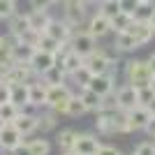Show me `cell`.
Listing matches in <instances>:
<instances>
[{"instance_id":"36","label":"cell","mask_w":155,"mask_h":155,"mask_svg":"<svg viewBox=\"0 0 155 155\" xmlns=\"http://www.w3.org/2000/svg\"><path fill=\"white\" fill-rule=\"evenodd\" d=\"M97 12L104 14V16H116L118 12H120V7H118V0H100L97 2Z\"/></svg>"},{"instance_id":"37","label":"cell","mask_w":155,"mask_h":155,"mask_svg":"<svg viewBox=\"0 0 155 155\" xmlns=\"http://www.w3.org/2000/svg\"><path fill=\"white\" fill-rule=\"evenodd\" d=\"M16 116H19V107H16L14 102H5V104H0V118H2L5 123H12Z\"/></svg>"},{"instance_id":"48","label":"cell","mask_w":155,"mask_h":155,"mask_svg":"<svg viewBox=\"0 0 155 155\" xmlns=\"http://www.w3.org/2000/svg\"><path fill=\"white\" fill-rule=\"evenodd\" d=\"M148 70H150V74L155 77V53H150V58H148Z\"/></svg>"},{"instance_id":"35","label":"cell","mask_w":155,"mask_h":155,"mask_svg":"<svg viewBox=\"0 0 155 155\" xmlns=\"http://www.w3.org/2000/svg\"><path fill=\"white\" fill-rule=\"evenodd\" d=\"M58 46H60V42H56L53 37H49L46 32H39L35 49H42V51H51V53H56V49H58Z\"/></svg>"},{"instance_id":"7","label":"cell","mask_w":155,"mask_h":155,"mask_svg":"<svg viewBox=\"0 0 155 155\" xmlns=\"http://www.w3.org/2000/svg\"><path fill=\"white\" fill-rule=\"evenodd\" d=\"M84 28L91 32L95 39H102V37H107V35L111 32V19L104 16V14H100V12H95V14L88 16V21H86Z\"/></svg>"},{"instance_id":"28","label":"cell","mask_w":155,"mask_h":155,"mask_svg":"<svg viewBox=\"0 0 155 155\" xmlns=\"http://www.w3.org/2000/svg\"><path fill=\"white\" fill-rule=\"evenodd\" d=\"M91 72H88V67H86V65H81V67H79L77 72H72L70 77H67V81H70V84H74V88H86V86H88V81H91ZM74 91V93H77Z\"/></svg>"},{"instance_id":"56","label":"cell","mask_w":155,"mask_h":155,"mask_svg":"<svg viewBox=\"0 0 155 155\" xmlns=\"http://www.w3.org/2000/svg\"><path fill=\"white\" fill-rule=\"evenodd\" d=\"M0 155H12V153H5V150H0Z\"/></svg>"},{"instance_id":"4","label":"cell","mask_w":155,"mask_h":155,"mask_svg":"<svg viewBox=\"0 0 155 155\" xmlns=\"http://www.w3.org/2000/svg\"><path fill=\"white\" fill-rule=\"evenodd\" d=\"M63 19L72 28H84L88 21V5H84L81 0H67L63 5Z\"/></svg>"},{"instance_id":"42","label":"cell","mask_w":155,"mask_h":155,"mask_svg":"<svg viewBox=\"0 0 155 155\" xmlns=\"http://www.w3.org/2000/svg\"><path fill=\"white\" fill-rule=\"evenodd\" d=\"M137 5H139V0H118V7H120V12H125V14H134Z\"/></svg>"},{"instance_id":"13","label":"cell","mask_w":155,"mask_h":155,"mask_svg":"<svg viewBox=\"0 0 155 155\" xmlns=\"http://www.w3.org/2000/svg\"><path fill=\"white\" fill-rule=\"evenodd\" d=\"M84 65L88 67L91 74H104L107 67H109V53L104 51V49H95L91 56L84 58Z\"/></svg>"},{"instance_id":"25","label":"cell","mask_w":155,"mask_h":155,"mask_svg":"<svg viewBox=\"0 0 155 155\" xmlns=\"http://www.w3.org/2000/svg\"><path fill=\"white\" fill-rule=\"evenodd\" d=\"M74 139H77V130L63 127L58 134H56V146H58V150H60V153L72 150V148H74Z\"/></svg>"},{"instance_id":"21","label":"cell","mask_w":155,"mask_h":155,"mask_svg":"<svg viewBox=\"0 0 155 155\" xmlns=\"http://www.w3.org/2000/svg\"><path fill=\"white\" fill-rule=\"evenodd\" d=\"M58 114H53L51 109H39V114H37V132H42V134H49V132H53V130L58 127Z\"/></svg>"},{"instance_id":"54","label":"cell","mask_w":155,"mask_h":155,"mask_svg":"<svg viewBox=\"0 0 155 155\" xmlns=\"http://www.w3.org/2000/svg\"><path fill=\"white\" fill-rule=\"evenodd\" d=\"M60 155H77L74 150H65V153H60Z\"/></svg>"},{"instance_id":"39","label":"cell","mask_w":155,"mask_h":155,"mask_svg":"<svg viewBox=\"0 0 155 155\" xmlns=\"http://www.w3.org/2000/svg\"><path fill=\"white\" fill-rule=\"evenodd\" d=\"M132 155H155V141H153V139H148V141L137 143Z\"/></svg>"},{"instance_id":"49","label":"cell","mask_w":155,"mask_h":155,"mask_svg":"<svg viewBox=\"0 0 155 155\" xmlns=\"http://www.w3.org/2000/svg\"><path fill=\"white\" fill-rule=\"evenodd\" d=\"M146 107H148V111L153 114V118H155V95H153V100H150V102L146 104Z\"/></svg>"},{"instance_id":"12","label":"cell","mask_w":155,"mask_h":155,"mask_svg":"<svg viewBox=\"0 0 155 155\" xmlns=\"http://www.w3.org/2000/svg\"><path fill=\"white\" fill-rule=\"evenodd\" d=\"M127 32L134 37V42H137L139 49L146 46V44H150L153 37H155V30L150 28V23H143V21H132V26L127 28Z\"/></svg>"},{"instance_id":"9","label":"cell","mask_w":155,"mask_h":155,"mask_svg":"<svg viewBox=\"0 0 155 155\" xmlns=\"http://www.w3.org/2000/svg\"><path fill=\"white\" fill-rule=\"evenodd\" d=\"M153 114L148 111V107H134L127 111V123H130V132H143L150 125Z\"/></svg>"},{"instance_id":"55","label":"cell","mask_w":155,"mask_h":155,"mask_svg":"<svg viewBox=\"0 0 155 155\" xmlns=\"http://www.w3.org/2000/svg\"><path fill=\"white\" fill-rule=\"evenodd\" d=\"M150 91L155 93V77H153V81H150Z\"/></svg>"},{"instance_id":"41","label":"cell","mask_w":155,"mask_h":155,"mask_svg":"<svg viewBox=\"0 0 155 155\" xmlns=\"http://www.w3.org/2000/svg\"><path fill=\"white\" fill-rule=\"evenodd\" d=\"M28 5H30V9H46V12H51L53 0H28Z\"/></svg>"},{"instance_id":"32","label":"cell","mask_w":155,"mask_h":155,"mask_svg":"<svg viewBox=\"0 0 155 155\" xmlns=\"http://www.w3.org/2000/svg\"><path fill=\"white\" fill-rule=\"evenodd\" d=\"M9 102H14L16 107H23L28 102V84H12V95H9Z\"/></svg>"},{"instance_id":"2","label":"cell","mask_w":155,"mask_h":155,"mask_svg":"<svg viewBox=\"0 0 155 155\" xmlns=\"http://www.w3.org/2000/svg\"><path fill=\"white\" fill-rule=\"evenodd\" d=\"M72 95H74V88H72L67 81H65V84H58V86H49L44 109H51L53 114L65 116V111H67V102H70Z\"/></svg>"},{"instance_id":"30","label":"cell","mask_w":155,"mask_h":155,"mask_svg":"<svg viewBox=\"0 0 155 155\" xmlns=\"http://www.w3.org/2000/svg\"><path fill=\"white\" fill-rule=\"evenodd\" d=\"M132 14H125V12H118L116 16H111V32H125L130 26H132Z\"/></svg>"},{"instance_id":"8","label":"cell","mask_w":155,"mask_h":155,"mask_svg":"<svg viewBox=\"0 0 155 155\" xmlns=\"http://www.w3.org/2000/svg\"><path fill=\"white\" fill-rule=\"evenodd\" d=\"M114 97H116L118 111H130V109H134V107H139V102H137V88L130 86V84L118 86L116 91H114Z\"/></svg>"},{"instance_id":"18","label":"cell","mask_w":155,"mask_h":155,"mask_svg":"<svg viewBox=\"0 0 155 155\" xmlns=\"http://www.w3.org/2000/svg\"><path fill=\"white\" fill-rule=\"evenodd\" d=\"M116 111H95V130L102 137L116 134V120H114Z\"/></svg>"},{"instance_id":"27","label":"cell","mask_w":155,"mask_h":155,"mask_svg":"<svg viewBox=\"0 0 155 155\" xmlns=\"http://www.w3.org/2000/svg\"><path fill=\"white\" fill-rule=\"evenodd\" d=\"M26 143H28V148H30L32 155H49L51 153V141H49L44 134L35 137V139H28Z\"/></svg>"},{"instance_id":"22","label":"cell","mask_w":155,"mask_h":155,"mask_svg":"<svg viewBox=\"0 0 155 155\" xmlns=\"http://www.w3.org/2000/svg\"><path fill=\"white\" fill-rule=\"evenodd\" d=\"M28 23H30L32 30L37 32H44V28L49 26V21H51V12H46V9H28Z\"/></svg>"},{"instance_id":"31","label":"cell","mask_w":155,"mask_h":155,"mask_svg":"<svg viewBox=\"0 0 155 155\" xmlns=\"http://www.w3.org/2000/svg\"><path fill=\"white\" fill-rule=\"evenodd\" d=\"M153 7H155V0H143V2H139L137 9H134V14H132V19L148 23V21H150V14H153Z\"/></svg>"},{"instance_id":"43","label":"cell","mask_w":155,"mask_h":155,"mask_svg":"<svg viewBox=\"0 0 155 155\" xmlns=\"http://www.w3.org/2000/svg\"><path fill=\"white\" fill-rule=\"evenodd\" d=\"M9 95H12V86L7 81H0V104L9 102Z\"/></svg>"},{"instance_id":"20","label":"cell","mask_w":155,"mask_h":155,"mask_svg":"<svg viewBox=\"0 0 155 155\" xmlns=\"http://www.w3.org/2000/svg\"><path fill=\"white\" fill-rule=\"evenodd\" d=\"M37 79L42 81V84H46V86H58V84H65V81H67V74H65L63 65L56 63V65H51L46 72H42Z\"/></svg>"},{"instance_id":"45","label":"cell","mask_w":155,"mask_h":155,"mask_svg":"<svg viewBox=\"0 0 155 155\" xmlns=\"http://www.w3.org/2000/svg\"><path fill=\"white\" fill-rule=\"evenodd\" d=\"M12 155H32V153H30V148H28V143L23 141L19 148H14V150H12Z\"/></svg>"},{"instance_id":"14","label":"cell","mask_w":155,"mask_h":155,"mask_svg":"<svg viewBox=\"0 0 155 155\" xmlns=\"http://www.w3.org/2000/svg\"><path fill=\"white\" fill-rule=\"evenodd\" d=\"M86 88H91L93 93H97L100 97H104V95H109V93L116 91V79L109 77V74H93Z\"/></svg>"},{"instance_id":"23","label":"cell","mask_w":155,"mask_h":155,"mask_svg":"<svg viewBox=\"0 0 155 155\" xmlns=\"http://www.w3.org/2000/svg\"><path fill=\"white\" fill-rule=\"evenodd\" d=\"M111 46H114L118 53H132V51L139 49L137 42H134V37H132L127 30H125V32H116V37H114V44H111Z\"/></svg>"},{"instance_id":"53","label":"cell","mask_w":155,"mask_h":155,"mask_svg":"<svg viewBox=\"0 0 155 155\" xmlns=\"http://www.w3.org/2000/svg\"><path fill=\"white\" fill-rule=\"evenodd\" d=\"M5 125H7V123H5V120H2V118H0V132L5 130Z\"/></svg>"},{"instance_id":"24","label":"cell","mask_w":155,"mask_h":155,"mask_svg":"<svg viewBox=\"0 0 155 155\" xmlns=\"http://www.w3.org/2000/svg\"><path fill=\"white\" fill-rule=\"evenodd\" d=\"M32 53H35V46L32 44L16 39L14 46H12V63H28L32 58Z\"/></svg>"},{"instance_id":"50","label":"cell","mask_w":155,"mask_h":155,"mask_svg":"<svg viewBox=\"0 0 155 155\" xmlns=\"http://www.w3.org/2000/svg\"><path fill=\"white\" fill-rule=\"evenodd\" d=\"M148 23H150V28L155 30V7H153V14H150V21H148Z\"/></svg>"},{"instance_id":"46","label":"cell","mask_w":155,"mask_h":155,"mask_svg":"<svg viewBox=\"0 0 155 155\" xmlns=\"http://www.w3.org/2000/svg\"><path fill=\"white\" fill-rule=\"evenodd\" d=\"M9 67H12V63H0V81H5V79H7Z\"/></svg>"},{"instance_id":"5","label":"cell","mask_w":155,"mask_h":155,"mask_svg":"<svg viewBox=\"0 0 155 155\" xmlns=\"http://www.w3.org/2000/svg\"><path fill=\"white\" fill-rule=\"evenodd\" d=\"M44 32L49 35V37H53L56 42H70L72 32H74V28L67 23V21L63 19V16H51V21H49V26L44 28Z\"/></svg>"},{"instance_id":"51","label":"cell","mask_w":155,"mask_h":155,"mask_svg":"<svg viewBox=\"0 0 155 155\" xmlns=\"http://www.w3.org/2000/svg\"><path fill=\"white\" fill-rule=\"evenodd\" d=\"M81 2H84V5H88V7H93V5H97L100 0H81Z\"/></svg>"},{"instance_id":"52","label":"cell","mask_w":155,"mask_h":155,"mask_svg":"<svg viewBox=\"0 0 155 155\" xmlns=\"http://www.w3.org/2000/svg\"><path fill=\"white\" fill-rule=\"evenodd\" d=\"M65 2H67V0H53V5H58V7H63Z\"/></svg>"},{"instance_id":"16","label":"cell","mask_w":155,"mask_h":155,"mask_svg":"<svg viewBox=\"0 0 155 155\" xmlns=\"http://www.w3.org/2000/svg\"><path fill=\"white\" fill-rule=\"evenodd\" d=\"M26 30H30V23H28V14L26 12H16L14 16L7 19V35H9V37L21 39Z\"/></svg>"},{"instance_id":"44","label":"cell","mask_w":155,"mask_h":155,"mask_svg":"<svg viewBox=\"0 0 155 155\" xmlns=\"http://www.w3.org/2000/svg\"><path fill=\"white\" fill-rule=\"evenodd\" d=\"M95 155H123L120 150L116 148V146H109V143H102L100 148H97V153Z\"/></svg>"},{"instance_id":"26","label":"cell","mask_w":155,"mask_h":155,"mask_svg":"<svg viewBox=\"0 0 155 155\" xmlns=\"http://www.w3.org/2000/svg\"><path fill=\"white\" fill-rule=\"evenodd\" d=\"M77 95L81 97V102L86 104V109L88 111H100V104H102V97L97 95V93H93L91 88H79Z\"/></svg>"},{"instance_id":"34","label":"cell","mask_w":155,"mask_h":155,"mask_svg":"<svg viewBox=\"0 0 155 155\" xmlns=\"http://www.w3.org/2000/svg\"><path fill=\"white\" fill-rule=\"evenodd\" d=\"M16 39L9 35H0V63H12V46Z\"/></svg>"},{"instance_id":"38","label":"cell","mask_w":155,"mask_h":155,"mask_svg":"<svg viewBox=\"0 0 155 155\" xmlns=\"http://www.w3.org/2000/svg\"><path fill=\"white\" fill-rule=\"evenodd\" d=\"M16 12H19L16 9V0H0V21H7Z\"/></svg>"},{"instance_id":"40","label":"cell","mask_w":155,"mask_h":155,"mask_svg":"<svg viewBox=\"0 0 155 155\" xmlns=\"http://www.w3.org/2000/svg\"><path fill=\"white\" fill-rule=\"evenodd\" d=\"M155 93L150 91V86H143V88H137V102H139V107H146V104L153 100Z\"/></svg>"},{"instance_id":"33","label":"cell","mask_w":155,"mask_h":155,"mask_svg":"<svg viewBox=\"0 0 155 155\" xmlns=\"http://www.w3.org/2000/svg\"><path fill=\"white\" fill-rule=\"evenodd\" d=\"M63 70H65V74H67V77H70L72 72H77L79 67H81V65H84V58H81V56H79V53H74L70 49V53H67V56H65L63 58Z\"/></svg>"},{"instance_id":"29","label":"cell","mask_w":155,"mask_h":155,"mask_svg":"<svg viewBox=\"0 0 155 155\" xmlns=\"http://www.w3.org/2000/svg\"><path fill=\"white\" fill-rule=\"evenodd\" d=\"M88 114V109H86V104L81 102V97L74 93V95L70 97V102H67V111H65V116H70V118H81Z\"/></svg>"},{"instance_id":"19","label":"cell","mask_w":155,"mask_h":155,"mask_svg":"<svg viewBox=\"0 0 155 155\" xmlns=\"http://www.w3.org/2000/svg\"><path fill=\"white\" fill-rule=\"evenodd\" d=\"M46 93H49V86L42 84L39 79H32L30 84H28V102L35 104V107H39V109H44Z\"/></svg>"},{"instance_id":"47","label":"cell","mask_w":155,"mask_h":155,"mask_svg":"<svg viewBox=\"0 0 155 155\" xmlns=\"http://www.w3.org/2000/svg\"><path fill=\"white\" fill-rule=\"evenodd\" d=\"M143 132H148V137H150V139H153V141H155V118H153V120H150V125H148V127H146V130H143Z\"/></svg>"},{"instance_id":"10","label":"cell","mask_w":155,"mask_h":155,"mask_svg":"<svg viewBox=\"0 0 155 155\" xmlns=\"http://www.w3.org/2000/svg\"><path fill=\"white\" fill-rule=\"evenodd\" d=\"M32 79H37V74L32 72V67L28 63H12L5 81L12 86V84H30Z\"/></svg>"},{"instance_id":"11","label":"cell","mask_w":155,"mask_h":155,"mask_svg":"<svg viewBox=\"0 0 155 155\" xmlns=\"http://www.w3.org/2000/svg\"><path fill=\"white\" fill-rule=\"evenodd\" d=\"M23 141H26V139H23V134H21L14 125H9V123H7L5 130L0 132V150H5V153H12V150L19 148Z\"/></svg>"},{"instance_id":"1","label":"cell","mask_w":155,"mask_h":155,"mask_svg":"<svg viewBox=\"0 0 155 155\" xmlns=\"http://www.w3.org/2000/svg\"><path fill=\"white\" fill-rule=\"evenodd\" d=\"M150 81H153V74L148 70V60L132 58L125 63V84L134 86V88H143V86H150Z\"/></svg>"},{"instance_id":"3","label":"cell","mask_w":155,"mask_h":155,"mask_svg":"<svg viewBox=\"0 0 155 155\" xmlns=\"http://www.w3.org/2000/svg\"><path fill=\"white\" fill-rule=\"evenodd\" d=\"M70 49L74 53H79L81 58H86V56H91L97 49V39L86 28H74V32H72V37H70Z\"/></svg>"},{"instance_id":"57","label":"cell","mask_w":155,"mask_h":155,"mask_svg":"<svg viewBox=\"0 0 155 155\" xmlns=\"http://www.w3.org/2000/svg\"><path fill=\"white\" fill-rule=\"evenodd\" d=\"M139 2H143V0H139Z\"/></svg>"},{"instance_id":"15","label":"cell","mask_w":155,"mask_h":155,"mask_svg":"<svg viewBox=\"0 0 155 155\" xmlns=\"http://www.w3.org/2000/svg\"><path fill=\"white\" fill-rule=\"evenodd\" d=\"M37 123H39L37 114H23V111H19V116L14 118L9 125H14V127L23 134V139H28V137H32L37 132Z\"/></svg>"},{"instance_id":"6","label":"cell","mask_w":155,"mask_h":155,"mask_svg":"<svg viewBox=\"0 0 155 155\" xmlns=\"http://www.w3.org/2000/svg\"><path fill=\"white\" fill-rule=\"evenodd\" d=\"M100 146H102V141L97 139V134H93V132H77L72 150L77 155H95Z\"/></svg>"},{"instance_id":"17","label":"cell","mask_w":155,"mask_h":155,"mask_svg":"<svg viewBox=\"0 0 155 155\" xmlns=\"http://www.w3.org/2000/svg\"><path fill=\"white\" fill-rule=\"evenodd\" d=\"M28 65L32 67V72L35 74H42V72H46L51 65H56V56H53L51 51H42V49H35V53H32V58L28 60Z\"/></svg>"}]
</instances>
